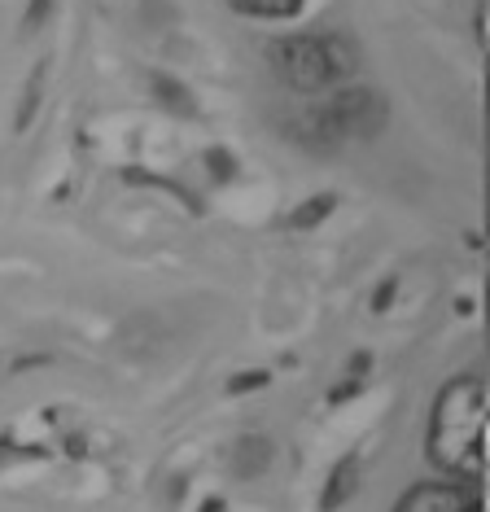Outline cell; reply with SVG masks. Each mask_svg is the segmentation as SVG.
<instances>
[{"label": "cell", "mask_w": 490, "mask_h": 512, "mask_svg": "<svg viewBox=\"0 0 490 512\" xmlns=\"http://www.w3.org/2000/svg\"><path fill=\"white\" fill-rule=\"evenodd\" d=\"M429 460L451 482L482 486L486 477V386L477 372H464L442 386L429 416Z\"/></svg>", "instance_id": "1"}, {"label": "cell", "mask_w": 490, "mask_h": 512, "mask_svg": "<svg viewBox=\"0 0 490 512\" xmlns=\"http://www.w3.org/2000/svg\"><path fill=\"white\" fill-rule=\"evenodd\" d=\"M267 57H272V66L280 71V79H285L294 92H307V97H315V92L324 88H337L346 84L350 75H355V44H350L346 36H324V31H315V36H285L276 40L272 49H267Z\"/></svg>", "instance_id": "2"}, {"label": "cell", "mask_w": 490, "mask_h": 512, "mask_svg": "<svg viewBox=\"0 0 490 512\" xmlns=\"http://www.w3.org/2000/svg\"><path fill=\"white\" fill-rule=\"evenodd\" d=\"M390 119L381 92L372 88H337L320 110L311 114V141L315 145H342V141H372Z\"/></svg>", "instance_id": "3"}, {"label": "cell", "mask_w": 490, "mask_h": 512, "mask_svg": "<svg viewBox=\"0 0 490 512\" xmlns=\"http://www.w3.org/2000/svg\"><path fill=\"white\" fill-rule=\"evenodd\" d=\"M394 512H486V504H482V486L425 482V486H412Z\"/></svg>", "instance_id": "4"}, {"label": "cell", "mask_w": 490, "mask_h": 512, "mask_svg": "<svg viewBox=\"0 0 490 512\" xmlns=\"http://www.w3.org/2000/svg\"><path fill=\"white\" fill-rule=\"evenodd\" d=\"M355 477H359V460H355V456L337 464L333 477H329V491H324V499H320V508H324V512H337V508H342L346 499L355 495Z\"/></svg>", "instance_id": "5"}, {"label": "cell", "mask_w": 490, "mask_h": 512, "mask_svg": "<svg viewBox=\"0 0 490 512\" xmlns=\"http://www.w3.org/2000/svg\"><path fill=\"white\" fill-rule=\"evenodd\" d=\"M228 9H237L245 18H294L302 0H228Z\"/></svg>", "instance_id": "6"}, {"label": "cell", "mask_w": 490, "mask_h": 512, "mask_svg": "<svg viewBox=\"0 0 490 512\" xmlns=\"http://www.w3.org/2000/svg\"><path fill=\"white\" fill-rule=\"evenodd\" d=\"M333 206H337V197L333 193H320V197H311V202H302L294 215H289V228H298V232H307L315 224H324V219L333 215Z\"/></svg>", "instance_id": "7"}, {"label": "cell", "mask_w": 490, "mask_h": 512, "mask_svg": "<svg viewBox=\"0 0 490 512\" xmlns=\"http://www.w3.org/2000/svg\"><path fill=\"white\" fill-rule=\"evenodd\" d=\"M154 92H158V101H162L167 110H175V114H197V101L189 97V88L175 84V79L154 75Z\"/></svg>", "instance_id": "8"}, {"label": "cell", "mask_w": 490, "mask_h": 512, "mask_svg": "<svg viewBox=\"0 0 490 512\" xmlns=\"http://www.w3.org/2000/svg\"><path fill=\"white\" fill-rule=\"evenodd\" d=\"M254 386H267V372H245L241 381H232V394H241V390H254Z\"/></svg>", "instance_id": "9"}, {"label": "cell", "mask_w": 490, "mask_h": 512, "mask_svg": "<svg viewBox=\"0 0 490 512\" xmlns=\"http://www.w3.org/2000/svg\"><path fill=\"white\" fill-rule=\"evenodd\" d=\"M49 9H53V0H35V5L27 9V27H40V22L49 18Z\"/></svg>", "instance_id": "10"}]
</instances>
